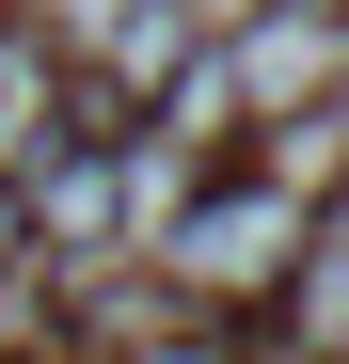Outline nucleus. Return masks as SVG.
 <instances>
[{
    "mask_svg": "<svg viewBox=\"0 0 349 364\" xmlns=\"http://www.w3.org/2000/svg\"><path fill=\"white\" fill-rule=\"evenodd\" d=\"M270 301H286V333H302L318 364H349V269L318 254V237H302V254H286V285H270Z\"/></svg>",
    "mask_w": 349,
    "mask_h": 364,
    "instance_id": "obj_4",
    "label": "nucleus"
},
{
    "mask_svg": "<svg viewBox=\"0 0 349 364\" xmlns=\"http://www.w3.org/2000/svg\"><path fill=\"white\" fill-rule=\"evenodd\" d=\"M302 191H270V174H239V191H191V206H174V237H159V285L174 301H270L286 285V254H302Z\"/></svg>",
    "mask_w": 349,
    "mask_h": 364,
    "instance_id": "obj_1",
    "label": "nucleus"
},
{
    "mask_svg": "<svg viewBox=\"0 0 349 364\" xmlns=\"http://www.w3.org/2000/svg\"><path fill=\"white\" fill-rule=\"evenodd\" d=\"M333 48H349V0H254L239 32H207V64H222V111H239V127H286V111H318Z\"/></svg>",
    "mask_w": 349,
    "mask_h": 364,
    "instance_id": "obj_2",
    "label": "nucleus"
},
{
    "mask_svg": "<svg viewBox=\"0 0 349 364\" xmlns=\"http://www.w3.org/2000/svg\"><path fill=\"white\" fill-rule=\"evenodd\" d=\"M48 143H64V64L32 16H0V174H32Z\"/></svg>",
    "mask_w": 349,
    "mask_h": 364,
    "instance_id": "obj_3",
    "label": "nucleus"
},
{
    "mask_svg": "<svg viewBox=\"0 0 349 364\" xmlns=\"http://www.w3.org/2000/svg\"><path fill=\"white\" fill-rule=\"evenodd\" d=\"M174 16H191V32H239V16H254V0H174Z\"/></svg>",
    "mask_w": 349,
    "mask_h": 364,
    "instance_id": "obj_8",
    "label": "nucleus"
},
{
    "mask_svg": "<svg viewBox=\"0 0 349 364\" xmlns=\"http://www.w3.org/2000/svg\"><path fill=\"white\" fill-rule=\"evenodd\" d=\"M32 269V237H16V174H0V285H16Z\"/></svg>",
    "mask_w": 349,
    "mask_h": 364,
    "instance_id": "obj_6",
    "label": "nucleus"
},
{
    "mask_svg": "<svg viewBox=\"0 0 349 364\" xmlns=\"http://www.w3.org/2000/svg\"><path fill=\"white\" fill-rule=\"evenodd\" d=\"M318 127H333V143H349V48H333V80H318Z\"/></svg>",
    "mask_w": 349,
    "mask_h": 364,
    "instance_id": "obj_7",
    "label": "nucleus"
},
{
    "mask_svg": "<svg viewBox=\"0 0 349 364\" xmlns=\"http://www.w3.org/2000/svg\"><path fill=\"white\" fill-rule=\"evenodd\" d=\"M127 364H239V348H222V333H174V317H159V333H143Z\"/></svg>",
    "mask_w": 349,
    "mask_h": 364,
    "instance_id": "obj_5",
    "label": "nucleus"
}]
</instances>
